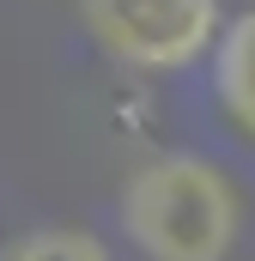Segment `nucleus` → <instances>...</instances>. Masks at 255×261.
Returning a JSON list of instances; mask_svg holds the SVG:
<instances>
[{
	"instance_id": "nucleus-3",
	"label": "nucleus",
	"mask_w": 255,
	"mask_h": 261,
	"mask_svg": "<svg viewBox=\"0 0 255 261\" xmlns=\"http://www.w3.org/2000/svg\"><path fill=\"white\" fill-rule=\"evenodd\" d=\"M213 97L237 122V134L255 140V6L237 12L213 43Z\"/></svg>"
},
{
	"instance_id": "nucleus-1",
	"label": "nucleus",
	"mask_w": 255,
	"mask_h": 261,
	"mask_svg": "<svg viewBox=\"0 0 255 261\" xmlns=\"http://www.w3.org/2000/svg\"><path fill=\"white\" fill-rule=\"evenodd\" d=\"M122 231L146 261H225L237 243V189L213 158L164 152L122 182Z\"/></svg>"
},
{
	"instance_id": "nucleus-4",
	"label": "nucleus",
	"mask_w": 255,
	"mask_h": 261,
	"mask_svg": "<svg viewBox=\"0 0 255 261\" xmlns=\"http://www.w3.org/2000/svg\"><path fill=\"white\" fill-rule=\"evenodd\" d=\"M0 261H110V249L91 237V231H73V225H49V231H31V237H12Z\"/></svg>"
},
{
	"instance_id": "nucleus-2",
	"label": "nucleus",
	"mask_w": 255,
	"mask_h": 261,
	"mask_svg": "<svg viewBox=\"0 0 255 261\" xmlns=\"http://www.w3.org/2000/svg\"><path fill=\"white\" fill-rule=\"evenodd\" d=\"M79 18L104 55L140 73L194 67L225 31L219 0H79Z\"/></svg>"
}]
</instances>
